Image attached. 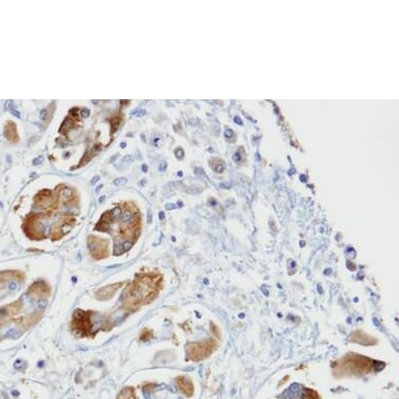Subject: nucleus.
<instances>
[{
    "instance_id": "nucleus-1",
    "label": "nucleus",
    "mask_w": 399,
    "mask_h": 399,
    "mask_svg": "<svg viewBox=\"0 0 399 399\" xmlns=\"http://www.w3.org/2000/svg\"><path fill=\"white\" fill-rule=\"evenodd\" d=\"M163 279L160 273H140L125 288L121 304L128 312H136L153 302L162 289Z\"/></svg>"
},
{
    "instance_id": "nucleus-2",
    "label": "nucleus",
    "mask_w": 399,
    "mask_h": 399,
    "mask_svg": "<svg viewBox=\"0 0 399 399\" xmlns=\"http://www.w3.org/2000/svg\"><path fill=\"white\" fill-rule=\"evenodd\" d=\"M94 313L91 311L76 310L73 313L71 321V330L82 338L92 337L96 332L94 330V323L92 320V315Z\"/></svg>"
},
{
    "instance_id": "nucleus-3",
    "label": "nucleus",
    "mask_w": 399,
    "mask_h": 399,
    "mask_svg": "<svg viewBox=\"0 0 399 399\" xmlns=\"http://www.w3.org/2000/svg\"><path fill=\"white\" fill-rule=\"evenodd\" d=\"M374 362L366 357L351 353L344 357L337 363L336 368H343L347 371L357 372V373H366L369 372L373 367Z\"/></svg>"
},
{
    "instance_id": "nucleus-4",
    "label": "nucleus",
    "mask_w": 399,
    "mask_h": 399,
    "mask_svg": "<svg viewBox=\"0 0 399 399\" xmlns=\"http://www.w3.org/2000/svg\"><path fill=\"white\" fill-rule=\"evenodd\" d=\"M218 347L215 340H206L203 342H193L186 346V358L192 362H199L207 359Z\"/></svg>"
},
{
    "instance_id": "nucleus-5",
    "label": "nucleus",
    "mask_w": 399,
    "mask_h": 399,
    "mask_svg": "<svg viewBox=\"0 0 399 399\" xmlns=\"http://www.w3.org/2000/svg\"><path fill=\"white\" fill-rule=\"evenodd\" d=\"M23 299L19 298L13 302L0 307V328H2L10 322L15 321V318L21 313L23 309Z\"/></svg>"
},
{
    "instance_id": "nucleus-6",
    "label": "nucleus",
    "mask_w": 399,
    "mask_h": 399,
    "mask_svg": "<svg viewBox=\"0 0 399 399\" xmlns=\"http://www.w3.org/2000/svg\"><path fill=\"white\" fill-rule=\"evenodd\" d=\"M23 229L26 235L35 241H40L45 237L44 228L40 222V216L37 214H30L27 216L23 225Z\"/></svg>"
},
{
    "instance_id": "nucleus-7",
    "label": "nucleus",
    "mask_w": 399,
    "mask_h": 399,
    "mask_svg": "<svg viewBox=\"0 0 399 399\" xmlns=\"http://www.w3.org/2000/svg\"><path fill=\"white\" fill-rule=\"evenodd\" d=\"M88 247L91 256L97 260L105 259L109 256V244L105 239H100L96 236H90L88 238Z\"/></svg>"
},
{
    "instance_id": "nucleus-8",
    "label": "nucleus",
    "mask_w": 399,
    "mask_h": 399,
    "mask_svg": "<svg viewBox=\"0 0 399 399\" xmlns=\"http://www.w3.org/2000/svg\"><path fill=\"white\" fill-rule=\"evenodd\" d=\"M26 294L32 300H47L51 295V288L46 281L39 280L30 284Z\"/></svg>"
},
{
    "instance_id": "nucleus-9",
    "label": "nucleus",
    "mask_w": 399,
    "mask_h": 399,
    "mask_svg": "<svg viewBox=\"0 0 399 399\" xmlns=\"http://www.w3.org/2000/svg\"><path fill=\"white\" fill-rule=\"evenodd\" d=\"M125 282H116V283H112L109 284V286H106L104 288L99 289L98 291H96L95 293V298L97 300L100 301H107L112 299L114 296L117 294V292L124 287Z\"/></svg>"
},
{
    "instance_id": "nucleus-10",
    "label": "nucleus",
    "mask_w": 399,
    "mask_h": 399,
    "mask_svg": "<svg viewBox=\"0 0 399 399\" xmlns=\"http://www.w3.org/2000/svg\"><path fill=\"white\" fill-rule=\"evenodd\" d=\"M42 317H43L42 312H35V313H31L30 315H27L23 318H20L18 321H16V323L23 329H27V328L31 327L32 325L38 323L42 319Z\"/></svg>"
},
{
    "instance_id": "nucleus-11",
    "label": "nucleus",
    "mask_w": 399,
    "mask_h": 399,
    "mask_svg": "<svg viewBox=\"0 0 399 399\" xmlns=\"http://www.w3.org/2000/svg\"><path fill=\"white\" fill-rule=\"evenodd\" d=\"M24 279H25V274L21 271L9 270V271L0 272V281L2 282H10V281L22 282Z\"/></svg>"
},
{
    "instance_id": "nucleus-12",
    "label": "nucleus",
    "mask_w": 399,
    "mask_h": 399,
    "mask_svg": "<svg viewBox=\"0 0 399 399\" xmlns=\"http://www.w3.org/2000/svg\"><path fill=\"white\" fill-rule=\"evenodd\" d=\"M350 340L355 342V343H360L363 345H374L378 343V340L368 336L366 333L362 332V330L353 333L350 337Z\"/></svg>"
},
{
    "instance_id": "nucleus-13",
    "label": "nucleus",
    "mask_w": 399,
    "mask_h": 399,
    "mask_svg": "<svg viewBox=\"0 0 399 399\" xmlns=\"http://www.w3.org/2000/svg\"><path fill=\"white\" fill-rule=\"evenodd\" d=\"M179 390L183 393L186 397H191L193 394V385L192 382L185 378V376H178L176 380Z\"/></svg>"
},
{
    "instance_id": "nucleus-14",
    "label": "nucleus",
    "mask_w": 399,
    "mask_h": 399,
    "mask_svg": "<svg viewBox=\"0 0 399 399\" xmlns=\"http://www.w3.org/2000/svg\"><path fill=\"white\" fill-rule=\"evenodd\" d=\"M5 137L10 140V141H17L18 140V136H17V132H16V125L14 122L9 121L7 122L6 127H5V132H4Z\"/></svg>"
},
{
    "instance_id": "nucleus-15",
    "label": "nucleus",
    "mask_w": 399,
    "mask_h": 399,
    "mask_svg": "<svg viewBox=\"0 0 399 399\" xmlns=\"http://www.w3.org/2000/svg\"><path fill=\"white\" fill-rule=\"evenodd\" d=\"M117 399H137V396H136L134 388L127 387L120 391V393L117 396Z\"/></svg>"
},
{
    "instance_id": "nucleus-16",
    "label": "nucleus",
    "mask_w": 399,
    "mask_h": 399,
    "mask_svg": "<svg viewBox=\"0 0 399 399\" xmlns=\"http://www.w3.org/2000/svg\"><path fill=\"white\" fill-rule=\"evenodd\" d=\"M74 196V190L73 189H71V188H68V187H66V188H64L63 190H61V197L64 199V200H70L72 197Z\"/></svg>"
},
{
    "instance_id": "nucleus-17",
    "label": "nucleus",
    "mask_w": 399,
    "mask_h": 399,
    "mask_svg": "<svg viewBox=\"0 0 399 399\" xmlns=\"http://www.w3.org/2000/svg\"><path fill=\"white\" fill-rule=\"evenodd\" d=\"M73 125H74L73 120H72L71 118H67V119H65L64 123L62 124V127H61V129H60V132H63L64 130H66V132H67L68 130H70V129L73 127Z\"/></svg>"
},
{
    "instance_id": "nucleus-18",
    "label": "nucleus",
    "mask_w": 399,
    "mask_h": 399,
    "mask_svg": "<svg viewBox=\"0 0 399 399\" xmlns=\"http://www.w3.org/2000/svg\"><path fill=\"white\" fill-rule=\"evenodd\" d=\"M127 182H128L127 178L120 177V178H117V179L114 180V185H116V186H122V185H124L125 183H127Z\"/></svg>"
},
{
    "instance_id": "nucleus-19",
    "label": "nucleus",
    "mask_w": 399,
    "mask_h": 399,
    "mask_svg": "<svg viewBox=\"0 0 399 399\" xmlns=\"http://www.w3.org/2000/svg\"><path fill=\"white\" fill-rule=\"evenodd\" d=\"M152 337H153L152 332H150V330H144V332L141 335V340L143 342H146V341H149L150 339H152Z\"/></svg>"
},
{
    "instance_id": "nucleus-20",
    "label": "nucleus",
    "mask_w": 399,
    "mask_h": 399,
    "mask_svg": "<svg viewBox=\"0 0 399 399\" xmlns=\"http://www.w3.org/2000/svg\"><path fill=\"white\" fill-rule=\"evenodd\" d=\"M134 160H135V158H134L133 156L128 155V156H125V157H123V158L121 159V162H122V163H125V164H130V163L134 162Z\"/></svg>"
},
{
    "instance_id": "nucleus-21",
    "label": "nucleus",
    "mask_w": 399,
    "mask_h": 399,
    "mask_svg": "<svg viewBox=\"0 0 399 399\" xmlns=\"http://www.w3.org/2000/svg\"><path fill=\"white\" fill-rule=\"evenodd\" d=\"M146 114V111L145 110H135V111H132L131 112V115H136L137 117H142V116H144Z\"/></svg>"
},
{
    "instance_id": "nucleus-22",
    "label": "nucleus",
    "mask_w": 399,
    "mask_h": 399,
    "mask_svg": "<svg viewBox=\"0 0 399 399\" xmlns=\"http://www.w3.org/2000/svg\"><path fill=\"white\" fill-rule=\"evenodd\" d=\"M43 161H44V158H43L42 156H39V157H37L36 159H33L32 163H33V165H39V164H41Z\"/></svg>"
},
{
    "instance_id": "nucleus-23",
    "label": "nucleus",
    "mask_w": 399,
    "mask_h": 399,
    "mask_svg": "<svg viewBox=\"0 0 399 399\" xmlns=\"http://www.w3.org/2000/svg\"><path fill=\"white\" fill-rule=\"evenodd\" d=\"M40 116H41V118L44 120V119H46L47 118V110L46 109H43L41 112H40Z\"/></svg>"
},
{
    "instance_id": "nucleus-24",
    "label": "nucleus",
    "mask_w": 399,
    "mask_h": 399,
    "mask_svg": "<svg viewBox=\"0 0 399 399\" xmlns=\"http://www.w3.org/2000/svg\"><path fill=\"white\" fill-rule=\"evenodd\" d=\"M89 115H90V110H89V109H84V110H82V116H83V117L87 118V117H89Z\"/></svg>"
},
{
    "instance_id": "nucleus-25",
    "label": "nucleus",
    "mask_w": 399,
    "mask_h": 399,
    "mask_svg": "<svg viewBox=\"0 0 399 399\" xmlns=\"http://www.w3.org/2000/svg\"><path fill=\"white\" fill-rule=\"evenodd\" d=\"M175 154H176V155H177V157H179V158H182V157H183V155H184L183 151H182L181 149H178V150H176Z\"/></svg>"
},
{
    "instance_id": "nucleus-26",
    "label": "nucleus",
    "mask_w": 399,
    "mask_h": 399,
    "mask_svg": "<svg viewBox=\"0 0 399 399\" xmlns=\"http://www.w3.org/2000/svg\"><path fill=\"white\" fill-rule=\"evenodd\" d=\"M165 168H166V163L165 162H162L160 164V166H159V170H160V172H163V170H165Z\"/></svg>"
},
{
    "instance_id": "nucleus-27",
    "label": "nucleus",
    "mask_w": 399,
    "mask_h": 399,
    "mask_svg": "<svg viewBox=\"0 0 399 399\" xmlns=\"http://www.w3.org/2000/svg\"><path fill=\"white\" fill-rule=\"evenodd\" d=\"M98 180H99V177H98V176H95V177H93V178H92V180H91V184L94 185V184L96 183V182H97Z\"/></svg>"
},
{
    "instance_id": "nucleus-28",
    "label": "nucleus",
    "mask_w": 399,
    "mask_h": 399,
    "mask_svg": "<svg viewBox=\"0 0 399 399\" xmlns=\"http://www.w3.org/2000/svg\"><path fill=\"white\" fill-rule=\"evenodd\" d=\"M161 140H162L161 138H155V139H154V144H155L156 146H160L161 144H160V143H159V142H160Z\"/></svg>"
},
{
    "instance_id": "nucleus-29",
    "label": "nucleus",
    "mask_w": 399,
    "mask_h": 399,
    "mask_svg": "<svg viewBox=\"0 0 399 399\" xmlns=\"http://www.w3.org/2000/svg\"><path fill=\"white\" fill-rule=\"evenodd\" d=\"M141 169H142V172H143V173H146V172H147V165H146V164H143V165L141 166Z\"/></svg>"
},
{
    "instance_id": "nucleus-30",
    "label": "nucleus",
    "mask_w": 399,
    "mask_h": 399,
    "mask_svg": "<svg viewBox=\"0 0 399 399\" xmlns=\"http://www.w3.org/2000/svg\"><path fill=\"white\" fill-rule=\"evenodd\" d=\"M10 112H12L15 116H17V117H20V115H19V113H18V112L14 111V110H12V111H10Z\"/></svg>"
},
{
    "instance_id": "nucleus-31",
    "label": "nucleus",
    "mask_w": 399,
    "mask_h": 399,
    "mask_svg": "<svg viewBox=\"0 0 399 399\" xmlns=\"http://www.w3.org/2000/svg\"><path fill=\"white\" fill-rule=\"evenodd\" d=\"M116 158H117V156H113V157H112V159H111V160H110V162H113L114 160H115Z\"/></svg>"
},
{
    "instance_id": "nucleus-32",
    "label": "nucleus",
    "mask_w": 399,
    "mask_h": 399,
    "mask_svg": "<svg viewBox=\"0 0 399 399\" xmlns=\"http://www.w3.org/2000/svg\"><path fill=\"white\" fill-rule=\"evenodd\" d=\"M125 146H127V144H125V142L120 143V147H122V149H123V147H125Z\"/></svg>"
},
{
    "instance_id": "nucleus-33",
    "label": "nucleus",
    "mask_w": 399,
    "mask_h": 399,
    "mask_svg": "<svg viewBox=\"0 0 399 399\" xmlns=\"http://www.w3.org/2000/svg\"><path fill=\"white\" fill-rule=\"evenodd\" d=\"M92 102H93V104H94V105H97V104H98V102H99V100H92Z\"/></svg>"
},
{
    "instance_id": "nucleus-34",
    "label": "nucleus",
    "mask_w": 399,
    "mask_h": 399,
    "mask_svg": "<svg viewBox=\"0 0 399 399\" xmlns=\"http://www.w3.org/2000/svg\"><path fill=\"white\" fill-rule=\"evenodd\" d=\"M100 188H101V185H100V186H98V187H97V189H96V192H98V191H99V190H100Z\"/></svg>"
},
{
    "instance_id": "nucleus-35",
    "label": "nucleus",
    "mask_w": 399,
    "mask_h": 399,
    "mask_svg": "<svg viewBox=\"0 0 399 399\" xmlns=\"http://www.w3.org/2000/svg\"><path fill=\"white\" fill-rule=\"evenodd\" d=\"M104 199H105V198H104V197H101V198H100V200H99V201H100V202H102V201H104Z\"/></svg>"
}]
</instances>
